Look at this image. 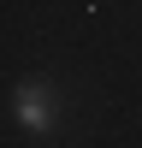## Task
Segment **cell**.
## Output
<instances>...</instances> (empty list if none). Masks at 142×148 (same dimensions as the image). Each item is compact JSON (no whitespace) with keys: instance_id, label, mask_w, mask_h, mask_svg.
<instances>
[{"instance_id":"cell-1","label":"cell","mask_w":142,"mask_h":148,"mask_svg":"<svg viewBox=\"0 0 142 148\" xmlns=\"http://www.w3.org/2000/svg\"><path fill=\"white\" fill-rule=\"evenodd\" d=\"M18 125H30V130H53V89H47V83H18Z\"/></svg>"}]
</instances>
